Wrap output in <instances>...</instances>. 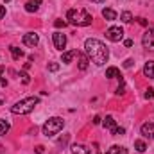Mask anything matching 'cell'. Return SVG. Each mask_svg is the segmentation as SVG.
<instances>
[{
  "label": "cell",
  "instance_id": "obj_1",
  "mask_svg": "<svg viewBox=\"0 0 154 154\" xmlns=\"http://www.w3.org/2000/svg\"><path fill=\"white\" fill-rule=\"evenodd\" d=\"M84 50H86V56L90 57V61L95 63L97 66L106 65L108 59H109V50L100 39H95V38L86 39L84 41Z\"/></svg>",
  "mask_w": 154,
  "mask_h": 154
},
{
  "label": "cell",
  "instance_id": "obj_2",
  "mask_svg": "<svg viewBox=\"0 0 154 154\" xmlns=\"http://www.w3.org/2000/svg\"><path fill=\"white\" fill-rule=\"evenodd\" d=\"M39 104L38 97H25L22 100H18L13 108H11V113L13 115H29L34 111V108Z\"/></svg>",
  "mask_w": 154,
  "mask_h": 154
},
{
  "label": "cell",
  "instance_id": "obj_3",
  "mask_svg": "<svg viewBox=\"0 0 154 154\" xmlns=\"http://www.w3.org/2000/svg\"><path fill=\"white\" fill-rule=\"evenodd\" d=\"M66 20L72 23V25H77V27H86L91 23V14L84 9H68L66 13Z\"/></svg>",
  "mask_w": 154,
  "mask_h": 154
},
{
  "label": "cell",
  "instance_id": "obj_4",
  "mask_svg": "<svg viewBox=\"0 0 154 154\" xmlns=\"http://www.w3.org/2000/svg\"><path fill=\"white\" fill-rule=\"evenodd\" d=\"M63 127H65V120H63L61 116H50V118L43 124L41 131H43V134H45L47 138H52V136H56L57 133H61Z\"/></svg>",
  "mask_w": 154,
  "mask_h": 154
},
{
  "label": "cell",
  "instance_id": "obj_5",
  "mask_svg": "<svg viewBox=\"0 0 154 154\" xmlns=\"http://www.w3.org/2000/svg\"><path fill=\"white\" fill-rule=\"evenodd\" d=\"M106 38L109 39V41H113V43L122 41V39H124V29L118 27V25H111V27L106 31Z\"/></svg>",
  "mask_w": 154,
  "mask_h": 154
},
{
  "label": "cell",
  "instance_id": "obj_6",
  "mask_svg": "<svg viewBox=\"0 0 154 154\" xmlns=\"http://www.w3.org/2000/svg\"><path fill=\"white\" fill-rule=\"evenodd\" d=\"M142 45H143V48L154 52V27H149V29L143 32V36H142Z\"/></svg>",
  "mask_w": 154,
  "mask_h": 154
},
{
  "label": "cell",
  "instance_id": "obj_7",
  "mask_svg": "<svg viewBox=\"0 0 154 154\" xmlns=\"http://www.w3.org/2000/svg\"><path fill=\"white\" fill-rule=\"evenodd\" d=\"M52 39H54L56 48L63 52V48L66 47V36H65L63 32H59V31H57V32H54V34H52Z\"/></svg>",
  "mask_w": 154,
  "mask_h": 154
},
{
  "label": "cell",
  "instance_id": "obj_8",
  "mask_svg": "<svg viewBox=\"0 0 154 154\" xmlns=\"http://www.w3.org/2000/svg\"><path fill=\"white\" fill-rule=\"evenodd\" d=\"M38 43H39V36L36 32H27L23 36V45H27V47H36Z\"/></svg>",
  "mask_w": 154,
  "mask_h": 154
},
{
  "label": "cell",
  "instance_id": "obj_9",
  "mask_svg": "<svg viewBox=\"0 0 154 154\" xmlns=\"http://www.w3.org/2000/svg\"><path fill=\"white\" fill-rule=\"evenodd\" d=\"M140 131H142V134H143L145 138L154 140V124H152V122H147V124H143Z\"/></svg>",
  "mask_w": 154,
  "mask_h": 154
},
{
  "label": "cell",
  "instance_id": "obj_10",
  "mask_svg": "<svg viewBox=\"0 0 154 154\" xmlns=\"http://www.w3.org/2000/svg\"><path fill=\"white\" fill-rule=\"evenodd\" d=\"M75 56L79 57V70H88V63H90V57L84 54V52H75Z\"/></svg>",
  "mask_w": 154,
  "mask_h": 154
},
{
  "label": "cell",
  "instance_id": "obj_11",
  "mask_svg": "<svg viewBox=\"0 0 154 154\" xmlns=\"http://www.w3.org/2000/svg\"><path fill=\"white\" fill-rule=\"evenodd\" d=\"M43 0H29L27 4H25V11L27 13H36L39 9V4H41Z\"/></svg>",
  "mask_w": 154,
  "mask_h": 154
},
{
  "label": "cell",
  "instance_id": "obj_12",
  "mask_svg": "<svg viewBox=\"0 0 154 154\" xmlns=\"http://www.w3.org/2000/svg\"><path fill=\"white\" fill-rule=\"evenodd\" d=\"M143 75L149 77V79H154V61H147L145 66H143Z\"/></svg>",
  "mask_w": 154,
  "mask_h": 154
},
{
  "label": "cell",
  "instance_id": "obj_13",
  "mask_svg": "<svg viewBox=\"0 0 154 154\" xmlns=\"http://www.w3.org/2000/svg\"><path fill=\"white\" fill-rule=\"evenodd\" d=\"M102 124H104V127H106V129H109V131H113V129L116 127V122H115V118H113L111 115L106 116V118L102 120Z\"/></svg>",
  "mask_w": 154,
  "mask_h": 154
},
{
  "label": "cell",
  "instance_id": "obj_14",
  "mask_svg": "<svg viewBox=\"0 0 154 154\" xmlns=\"http://www.w3.org/2000/svg\"><path fill=\"white\" fill-rule=\"evenodd\" d=\"M70 149H72V154H90V151L84 145H81V143H74Z\"/></svg>",
  "mask_w": 154,
  "mask_h": 154
},
{
  "label": "cell",
  "instance_id": "obj_15",
  "mask_svg": "<svg viewBox=\"0 0 154 154\" xmlns=\"http://www.w3.org/2000/svg\"><path fill=\"white\" fill-rule=\"evenodd\" d=\"M106 154H127V149L125 147H120V145H111L106 151Z\"/></svg>",
  "mask_w": 154,
  "mask_h": 154
},
{
  "label": "cell",
  "instance_id": "obj_16",
  "mask_svg": "<svg viewBox=\"0 0 154 154\" xmlns=\"http://www.w3.org/2000/svg\"><path fill=\"white\" fill-rule=\"evenodd\" d=\"M9 50H11V56H13L14 61H18L20 57H23V50H22V48H18V47L13 45V47H9Z\"/></svg>",
  "mask_w": 154,
  "mask_h": 154
},
{
  "label": "cell",
  "instance_id": "obj_17",
  "mask_svg": "<svg viewBox=\"0 0 154 154\" xmlns=\"http://www.w3.org/2000/svg\"><path fill=\"white\" fill-rule=\"evenodd\" d=\"M75 52H77V50H68V52H63L61 61H63V63H66V65H68V63H72V59L75 57Z\"/></svg>",
  "mask_w": 154,
  "mask_h": 154
},
{
  "label": "cell",
  "instance_id": "obj_18",
  "mask_svg": "<svg viewBox=\"0 0 154 154\" xmlns=\"http://www.w3.org/2000/svg\"><path fill=\"white\" fill-rule=\"evenodd\" d=\"M106 77H108V79H115V77H120V70H118L116 66H109V68L106 70Z\"/></svg>",
  "mask_w": 154,
  "mask_h": 154
},
{
  "label": "cell",
  "instance_id": "obj_19",
  "mask_svg": "<svg viewBox=\"0 0 154 154\" xmlns=\"http://www.w3.org/2000/svg\"><path fill=\"white\" fill-rule=\"evenodd\" d=\"M102 16H104L106 20H116V13L113 11V9H109V7L102 9Z\"/></svg>",
  "mask_w": 154,
  "mask_h": 154
},
{
  "label": "cell",
  "instance_id": "obj_20",
  "mask_svg": "<svg viewBox=\"0 0 154 154\" xmlns=\"http://www.w3.org/2000/svg\"><path fill=\"white\" fill-rule=\"evenodd\" d=\"M134 149H136L138 152H145L147 145H145V142H143V140H134Z\"/></svg>",
  "mask_w": 154,
  "mask_h": 154
},
{
  "label": "cell",
  "instance_id": "obj_21",
  "mask_svg": "<svg viewBox=\"0 0 154 154\" xmlns=\"http://www.w3.org/2000/svg\"><path fill=\"white\" fill-rule=\"evenodd\" d=\"M9 127H11V125H9V122H7V120H2V118H0V136H4V134H5V133L9 131Z\"/></svg>",
  "mask_w": 154,
  "mask_h": 154
},
{
  "label": "cell",
  "instance_id": "obj_22",
  "mask_svg": "<svg viewBox=\"0 0 154 154\" xmlns=\"http://www.w3.org/2000/svg\"><path fill=\"white\" fill-rule=\"evenodd\" d=\"M120 20H122L124 23H131V22H133V14H131L129 11H124V13L120 14Z\"/></svg>",
  "mask_w": 154,
  "mask_h": 154
},
{
  "label": "cell",
  "instance_id": "obj_23",
  "mask_svg": "<svg viewBox=\"0 0 154 154\" xmlns=\"http://www.w3.org/2000/svg\"><path fill=\"white\" fill-rule=\"evenodd\" d=\"M118 79H120V84H118V88H116V95H124V93H125V82H124L122 75L118 77Z\"/></svg>",
  "mask_w": 154,
  "mask_h": 154
},
{
  "label": "cell",
  "instance_id": "obj_24",
  "mask_svg": "<svg viewBox=\"0 0 154 154\" xmlns=\"http://www.w3.org/2000/svg\"><path fill=\"white\" fill-rule=\"evenodd\" d=\"M20 77H22V82L23 84H29L31 82V77L27 75V72H20Z\"/></svg>",
  "mask_w": 154,
  "mask_h": 154
},
{
  "label": "cell",
  "instance_id": "obj_25",
  "mask_svg": "<svg viewBox=\"0 0 154 154\" xmlns=\"http://www.w3.org/2000/svg\"><path fill=\"white\" fill-rule=\"evenodd\" d=\"M111 133H113L115 136H118V134H124V133H125V129H124V127H118V125H116V127L113 129V131H111Z\"/></svg>",
  "mask_w": 154,
  "mask_h": 154
},
{
  "label": "cell",
  "instance_id": "obj_26",
  "mask_svg": "<svg viewBox=\"0 0 154 154\" xmlns=\"http://www.w3.org/2000/svg\"><path fill=\"white\" fill-rule=\"evenodd\" d=\"M54 25H56V29H61V27H66V22L65 20H56Z\"/></svg>",
  "mask_w": 154,
  "mask_h": 154
},
{
  "label": "cell",
  "instance_id": "obj_27",
  "mask_svg": "<svg viewBox=\"0 0 154 154\" xmlns=\"http://www.w3.org/2000/svg\"><path fill=\"white\" fill-rule=\"evenodd\" d=\"M48 70L50 72H57L59 70V65L57 63H48Z\"/></svg>",
  "mask_w": 154,
  "mask_h": 154
},
{
  "label": "cell",
  "instance_id": "obj_28",
  "mask_svg": "<svg viewBox=\"0 0 154 154\" xmlns=\"http://www.w3.org/2000/svg\"><path fill=\"white\" fill-rule=\"evenodd\" d=\"M145 99H154V90L152 88H149V90L145 91Z\"/></svg>",
  "mask_w": 154,
  "mask_h": 154
},
{
  "label": "cell",
  "instance_id": "obj_29",
  "mask_svg": "<svg viewBox=\"0 0 154 154\" xmlns=\"http://www.w3.org/2000/svg\"><path fill=\"white\" fill-rule=\"evenodd\" d=\"M136 20H138V23H140V25H143V27H149V22H147L145 18H136Z\"/></svg>",
  "mask_w": 154,
  "mask_h": 154
},
{
  "label": "cell",
  "instance_id": "obj_30",
  "mask_svg": "<svg viewBox=\"0 0 154 154\" xmlns=\"http://www.w3.org/2000/svg\"><path fill=\"white\" fill-rule=\"evenodd\" d=\"M133 63H134L133 59H125V61H124V68H131V66H133Z\"/></svg>",
  "mask_w": 154,
  "mask_h": 154
},
{
  "label": "cell",
  "instance_id": "obj_31",
  "mask_svg": "<svg viewBox=\"0 0 154 154\" xmlns=\"http://www.w3.org/2000/svg\"><path fill=\"white\" fill-rule=\"evenodd\" d=\"M4 16H5V7H4V5H0V20H2Z\"/></svg>",
  "mask_w": 154,
  "mask_h": 154
},
{
  "label": "cell",
  "instance_id": "obj_32",
  "mask_svg": "<svg viewBox=\"0 0 154 154\" xmlns=\"http://www.w3.org/2000/svg\"><path fill=\"white\" fill-rule=\"evenodd\" d=\"M100 122H102V118H100V116H99V115H97V116H95V118H93V124H95V125H99Z\"/></svg>",
  "mask_w": 154,
  "mask_h": 154
},
{
  "label": "cell",
  "instance_id": "obj_33",
  "mask_svg": "<svg viewBox=\"0 0 154 154\" xmlns=\"http://www.w3.org/2000/svg\"><path fill=\"white\" fill-rule=\"evenodd\" d=\"M66 142H68V136H65V138H61V140H59V145H66Z\"/></svg>",
  "mask_w": 154,
  "mask_h": 154
},
{
  "label": "cell",
  "instance_id": "obj_34",
  "mask_svg": "<svg viewBox=\"0 0 154 154\" xmlns=\"http://www.w3.org/2000/svg\"><path fill=\"white\" fill-rule=\"evenodd\" d=\"M0 86H2V88H5V86H7V81H5L4 77H0Z\"/></svg>",
  "mask_w": 154,
  "mask_h": 154
},
{
  "label": "cell",
  "instance_id": "obj_35",
  "mask_svg": "<svg viewBox=\"0 0 154 154\" xmlns=\"http://www.w3.org/2000/svg\"><path fill=\"white\" fill-rule=\"evenodd\" d=\"M124 45H125V47H133V39H125Z\"/></svg>",
  "mask_w": 154,
  "mask_h": 154
},
{
  "label": "cell",
  "instance_id": "obj_36",
  "mask_svg": "<svg viewBox=\"0 0 154 154\" xmlns=\"http://www.w3.org/2000/svg\"><path fill=\"white\" fill-rule=\"evenodd\" d=\"M43 149H45V147H41V145H38V147H36V152H38V154H43Z\"/></svg>",
  "mask_w": 154,
  "mask_h": 154
},
{
  "label": "cell",
  "instance_id": "obj_37",
  "mask_svg": "<svg viewBox=\"0 0 154 154\" xmlns=\"http://www.w3.org/2000/svg\"><path fill=\"white\" fill-rule=\"evenodd\" d=\"M91 2H95V4H102V2H106V0H91Z\"/></svg>",
  "mask_w": 154,
  "mask_h": 154
},
{
  "label": "cell",
  "instance_id": "obj_38",
  "mask_svg": "<svg viewBox=\"0 0 154 154\" xmlns=\"http://www.w3.org/2000/svg\"><path fill=\"white\" fill-rule=\"evenodd\" d=\"M4 70H5V68H4V66H0V75L4 74Z\"/></svg>",
  "mask_w": 154,
  "mask_h": 154
},
{
  "label": "cell",
  "instance_id": "obj_39",
  "mask_svg": "<svg viewBox=\"0 0 154 154\" xmlns=\"http://www.w3.org/2000/svg\"><path fill=\"white\" fill-rule=\"evenodd\" d=\"M5 2H9V0H5Z\"/></svg>",
  "mask_w": 154,
  "mask_h": 154
}]
</instances>
